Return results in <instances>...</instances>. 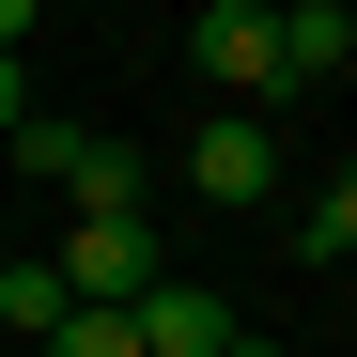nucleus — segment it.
<instances>
[{
  "label": "nucleus",
  "instance_id": "39448f33",
  "mask_svg": "<svg viewBox=\"0 0 357 357\" xmlns=\"http://www.w3.org/2000/svg\"><path fill=\"white\" fill-rule=\"evenodd\" d=\"M264 31H280V93H311V78L357 63V16H342V0H264Z\"/></svg>",
  "mask_w": 357,
  "mask_h": 357
},
{
  "label": "nucleus",
  "instance_id": "f257e3e1",
  "mask_svg": "<svg viewBox=\"0 0 357 357\" xmlns=\"http://www.w3.org/2000/svg\"><path fill=\"white\" fill-rule=\"evenodd\" d=\"M187 78H218L233 109H280V31H264V0H202V16H187Z\"/></svg>",
  "mask_w": 357,
  "mask_h": 357
},
{
  "label": "nucleus",
  "instance_id": "1a4fd4ad",
  "mask_svg": "<svg viewBox=\"0 0 357 357\" xmlns=\"http://www.w3.org/2000/svg\"><path fill=\"white\" fill-rule=\"evenodd\" d=\"M78 218H140V155H125V140H93V171H78Z\"/></svg>",
  "mask_w": 357,
  "mask_h": 357
},
{
  "label": "nucleus",
  "instance_id": "9b49d317",
  "mask_svg": "<svg viewBox=\"0 0 357 357\" xmlns=\"http://www.w3.org/2000/svg\"><path fill=\"white\" fill-rule=\"evenodd\" d=\"M16 109H31V63H16V47H0V125H16Z\"/></svg>",
  "mask_w": 357,
  "mask_h": 357
},
{
  "label": "nucleus",
  "instance_id": "423d86ee",
  "mask_svg": "<svg viewBox=\"0 0 357 357\" xmlns=\"http://www.w3.org/2000/svg\"><path fill=\"white\" fill-rule=\"evenodd\" d=\"M0 155H16L31 187H78V171H93V125H63V109H16V125H0Z\"/></svg>",
  "mask_w": 357,
  "mask_h": 357
},
{
  "label": "nucleus",
  "instance_id": "20e7f679",
  "mask_svg": "<svg viewBox=\"0 0 357 357\" xmlns=\"http://www.w3.org/2000/svg\"><path fill=\"white\" fill-rule=\"evenodd\" d=\"M125 326H140V357H218V342H233V311H218L202 280H171V264L140 280V311H125Z\"/></svg>",
  "mask_w": 357,
  "mask_h": 357
},
{
  "label": "nucleus",
  "instance_id": "9d476101",
  "mask_svg": "<svg viewBox=\"0 0 357 357\" xmlns=\"http://www.w3.org/2000/svg\"><path fill=\"white\" fill-rule=\"evenodd\" d=\"M47 357H140V326H125V311H63V326H47Z\"/></svg>",
  "mask_w": 357,
  "mask_h": 357
},
{
  "label": "nucleus",
  "instance_id": "7ed1b4c3",
  "mask_svg": "<svg viewBox=\"0 0 357 357\" xmlns=\"http://www.w3.org/2000/svg\"><path fill=\"white\" fill-rule=\"evenodd\" d=\"M187 187L202 202H280V125L264 109H218V125L187 140Z\"/></svg>",
  "mask_w": 357,
  "mask_h": 357
},
{
  "label": "nucleus",
  "instance_id": "0eeeda50",
  "mask_svg": "<svg viewBox=\"0 0 357 357\" xmlns=\"http://www.w3.org/2000/svg\"><path fill=\"white\" fill-rule=\"evenodd\" d=\"M63 311H78V295H63V264H0V326H31V342H47Z\"/></svg>",
  "mask_w": 357,
  "mask_h": 357
},
{
  "label": "nucleus",
  "instance_id": "f03ea898",
  "mask_svg": "<svg viewBox=\"0 0 357 357\" xmlns=\"http://www.w3.org/2000/svg\"><path fill=\"white\" fill-rule=\"evenodd\" d=\"M47 264H63L78 311H140V280H155V218H78Z\"/></svg>",
  "mask_w": 357,
  "mask_h": 357
},
{
  "label": "nucleus",
  "instance_id": "f8f14e48",
  "mask_svg": "<svg viewBox=\"0 0 357 357\" xmlns=\"http://www.w3.org/2000/svg\"><path fill=\"white\" fill-rule=\"evenodd\" d=\"M31 31H47V0H0V47H31Z\"/></svg>",
  "mask_w": 357,
  "mask_h": 357
},
{
  "label": "nucleus",
  "instance_id": "6e6552de",
  "mask_svg": "<svg viewBox=\"0 0 357 357\" xmlns=\"http://www.w3.org/2000/svg\"><path fill=\"white\" fill-rule=\"evenodd\" d=\"M295 264H357V171H342L311 218H295Z\"/></svg>",
  "mask_w": 357,
  "mask_h": 357
}]
</instances>
